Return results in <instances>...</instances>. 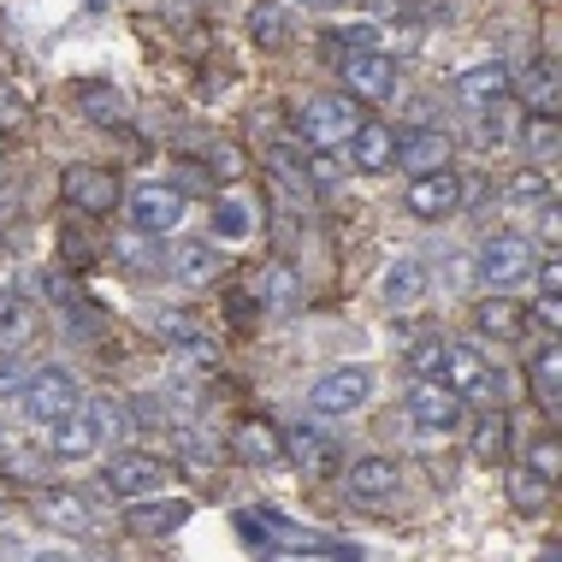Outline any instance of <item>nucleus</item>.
Returning a JSON list of instances; mask_svg holds the SVG:
<instances>
[{
  "mask_svg": "<svg viewBox=\"0 0 562 562\" xmlns=\"http://www.w3.org/2000/svg\"><path fill=\"white\" fill-rule=\"evenodd\" d=\"M83 408V385L71 368H42L30 373L24 385V415L36 420V427H59V420H71Z\"/></svg>",
  "mask_w": 562,
  "mask_h": 562,
  "instance_id": "nucleus-4",
  "label": "nucleus"
},
{
  "mask_svg": "<svg viewBox=\"0 0 562 562\" xmlns=\"http://www.w3.org/2000/svg\"><path fill=\"white\" fill-rule=\"evenodd\" d=\"M373 403V368L349 361V368H331L308 385V408L314 415H356V408Z\"/></svg>",
  "mask_w": 562,
  "mask_h": 562,
  "instance_id": "nucleus-6",
  "label": "nucleus"
},
{
  "mask_svg": "<svg viewBox=\"0 0 562 562\" xmlns=\"http://www.w3.org/2000/svg\"><path fill=\"white\" fill-rule=\"evenodd\" d=\"M397 166H408V178H420V172H438V166H450V136L438 131V125L397 131Z\"/></svg>",
  "mask_w": 562,
  "mask_h": 562,
  "instance_id": "nucleus-19",
  "label": "nucleus"
},
{
  "mask_svg": "<svg viewBox=\"0 0 562 562\" xmlns=\"http://www.w3.org/2000/svg\"><path fill=\"white\" fill-rule=\"evenodd\" d=\"M148 331H155L160 344H172L184 361H195V368H220V344L202 338V326H195L190 314H178V308H148Z\"/></svg>",
  "mask_w": 562,
  "mask_h": 562,
  "instance_id": "nucleus-11",
  "label": "nucleus"
},
{
  "mask_svg": "<svg viewBox=\"0 0 562 562\" xmlns=\"http://www.w3.org/2000/svg\"><path fill=\"white\" fill-rule=\"evenodd\" d=\"M344 485H349V497L356 504H385V497H397V485H403V474H397V462L391 456H379V450H368V456H356V462L344 468Z\"/></svg>",
  "mask_w": 562,
  "mask_h": 562,
  "instance_id": "nucleus-14",
  "label": "nucleus"
},
{
  "mask_svg": "<svg viewBox=\"0 0 562 562\" xmlns=\"http://www.w3.org/2000/svg\"><path fill=\"white\" fill-rule=\"evenodd\" d=\"M101 438H95V420H89V408H78L71 420H59V427H48V456H59V462H83V456H95Z\"/></svg>",
  "mask_w": 562,
  "mask_h": 562,
  "instance_id": "nucleus-25",
  "label": "nucleus"
},
{
  "mask_svg": "<svg viewBox=\"0 0 562 562\" xmlns=\"http://www.w3.org/2000/svg\"><path fill=\"white\" fill-rule=\"evenodd\" d=\"M403 361H408V373H415V379H438V361H445V338H438V331L415 338V344L403 349Z\"/></svg>",
  "mask_w": 562,
  "mask_h": 562,
  "instance_id": "nucleus-37",
  "label": "nucleus"
},
{
  "mask_svg": "<svg viewBox=\"0 0 562 562\" xmlns=\"http://www.w3.org/2000/svg\"><path fill=\"white\" fill-rule=\"evenodd\" d=\"M551 485H557V480H544L539 468H527V462H521V468L509 474V504H515V509H527V515H539L544 504H551Z\"/></svg>",
  "mask_w": 562,
  "mask_h": 562,
  "instance_id": "nucleus-33",
  "label": "nucleus"
},
{
  "mask_svg": "<svg viewBox=\"0 0 562 562\" xmlns=\"http://www.w3.org/2000/svg\"><path fill=\"white\" fill-rule=\"evenodd\" d=\"M296 131H302V143L308 148H344L349 136L361 131V101L349 95H338V89H331V95H308L302 101V113H296Z\"/></svg>",
  "mask_w": 562,
  "mask_h": 562,
  "instance_id": "nucleus-2",
  "label": "nucleus"
},
{
  "mask_svg": "<svg viewBox=\"0 0 562 562\" xmlns=\"http://www.w3.org/2000/svg\"><path fill=\"white\" fill-rule=\"evenodd\" d=\"M344 89L356 101H391V95H397V59H391L385 48L344 54Z\"/></svg>",
  "mask_w": 562,
  "mask_h": 562,
  "instance_id": "nucleus-10",
  "label": "nucleus"
},
{
  "mask_svg": "<svg viewBox=\"0 0 562 562\" xmlns=\"http://www.w3.org/2000/svg\"><path fill=\"white\" fill-rule=\"evenodd\" d=\"M349 166L356 172H391L397 166V131L391 125H373V119H361V131L349 136Z\"/></svg>",
  "mask_w": 562,
  "mask_h": 562,
  "instance_id": "nucleus-22",
  "label": "nucleus"
},
{
  "mask_svg": "<svg viewBox=\"0 0 562 562\" xmlns=\"http://www.w3.org/2000/svg\"><path fill=\"white\" fill-rule=\"evenodd\" d=\"M36 468H42V456H36V450H7V474H19V480H42Z\"/></svg>",
  "mask_w": 562,
  "mask_h": 562,
  "instance_id": "nucleus-43",
  "label": "nucleus"
},
{
  "mask_svg": "<svg viewBox=\"0 0 562 562\" xmlns=\"http://www.w3.org/2000/svg\"><path fill=\"white\" fill-rule=\"evenodd\" d=\"M527 321H539L544 331H557V326H562V296L539 291V302H533V308H527Z\"/></svg>",
  "mask_w": 562,
  "mask_h": 562,
  "instance_id": "nucleus-42",
  "label": "nucleus"
},
{
  "mask_svg": "<svg viewBox=\"0 0 562 562\" xmlns=\"http://www.w3.org/2000/svg\"><path fill=\"white\" fill-rule=\"evenodd\" d=\"M468 450H474L480 462H504L509 456V420L497 415V408H485V415L474 420V432H468Z\"/></svg>",
  "mask_w": 562,
  "mask_h": 562,
  "instance_id": "nucleus-30",
  "label": "nucleus"
},
{
  "mask_svg": "<svg viewBox=\"0 0 562 562\" xmlns=\"http://www.w3.org/2000/svg\"><path fill=\"white\" fill-rule=\"evenodd\" d=\"M557 143H562L557 113H527V119H521V148H527V155L551 160V155H557Z\"/></svg>",
  "mask_w": 562,
  "mask_h": 562,
  "instance_id": "nucleus-35",
  "label": "nucleus"
},
{
  "mask_svg": "<svg viewBox=\"0 0 562 562\" xmlns=\"http://www.w3.org/2000/svg\"><path fill=\"white\" fill-rule=\"evenodd\" d=\"M24 385H30L24 356H19V349H7V356H0V397H24Z\"/></svg>",
  "mask_w": 562,
  "mask_h": 562,
  "instance_id": "nucleus-40",
  "label": "nucleus"
},
{
  "mask_svg": "<svg viewBox=\"0 0 562 562\" xmlns=\"http://www.w3.org/2000/svg\"><path fill=\"white\" fill-rule=\"evenodd\" d=\"M261 232V207H255L249 190H225L214 202V237L220 243H249Z\"/></svg>",
  "mask_w": 562,
  "mask_h": 562,
  "instance_id": "nucleus-24",
  "label": "nucleus"
},
{
  "mask_svg": "<svg viewBox=\"0 0 562 562\" xmlns=\"http://www.w3.org/2000/svg\"><path fill=\"white\" fill-rule=\"evenodd\" d=\"M78 108H83V119H95V125H125V95H119L113 83H83Z\"/></svg>",
  "mask_w": 562,
  "mask_h": 562,
  "instance_id": "nucleus-32",
  "label": "nucleus"
},
{
  "mask_svg": "<svg viewBox=\"0 0 562 562\" xmlns=\"http://www.w3.org/2000/svg\"><path fill=\"white\" fill-rule=\"evenodd\" d=\"M474 326H480V338H497V344H515V338H527V331H533V321H527V302H515L504 291L480 302Z\"/></svg>",
  "mask_w": 562,
  "mask_h": 562,
  "instance_id": "nucleus-21",
  "label": "nucleus"
},
{
  "mask_svg": "<svg viewBox=\"0 0 562 562\" xmlns=\"http://www.w3.org/2000/svg\"><path fill=\"white\" fill-rule=\"evenodd\" d=\"M166 272H172L178 284H214L225 272V255L207 237H178L172 255H166Z\"/></svg>",
  "mask_w": 562,
  "mask_h": 562,
  "instance_id": "nucleus-17",
  "label": "nucleus"
},
{
  "mask_svg": "<svg viewBox=\"0 0 562 562\" xmlns=\"http://www.w3.org/2000/svg\"><path fill=\"white\" fill-rule=\"evenodd\" d=\"M59 195H66L78 214L89 220H108L119 202H125V184H119L113 166H95V160H71L66 172H59Z\"/></svg>",
  "mask_w": 562,
  "mask_h": 562,
  "instance_id": "nucleus-3",
  "label": "nucleus"
},
{
  "mask_svg": "<svg viewBox=\"0 0 562 562\" xmlns=\"http://www.w3.org/2000/svg\"><path fill=\"white\" fill-rule=\"evenodd\" d=\"M249 36H255V48H291L296 42V19H291V7L284 0H261V7L249 12Z\"/></svg>",
  "mask_w": 562,
  "mask_h": 562,
  "instance_id": "nucleus-27",
  "label": "nucleus"
},
{
  "mask_svg": "<svg viewBox=\"0 0 562 562\" xmlns=\"http://www.w3.org/2000/svg\"><path fill=\"white\" fill-rule=\"evenodd\" d=\"M89 420H95V438H101V445H125V438L136 432V408H125L119 397L89 403Z\"/></svg>",
  "mask_w": 562,
  "mask_h": 562,
  "instance_id": "nucleus-31",
  "label": "nucleus"
},
{
  "mask_svg": "<svg viewBox=\"0 0 562 562\" xmlns=\"http://www.w3.org/2000/svg\"><path fill=\"white\" fill-rule=\"evenodd\" d=\"M284 456H291L296 474H308V480L338 474V438H331L326 427H314V420H296V427L284 432Z\"/></svg>",
  "mask_w": 562,
  "mask_h": 562,
  "instance_id": "nucleus-12",
  "label": "nucleus"
},
{
  "mask_svg": "<svg viewBox=\"0 0 562 562\" xmlns=\"http://www.w3.org/2000/svg\"><path fill=\"white\" fill-rule=\"evenodd\" d=\"M527 468H539L544 480H557V474H562V462H557V438H539V445L527 450Z\"/></svg>",
  "mask_w": 562,
  "mask_h": 562,
  "instance_id": "nucleus-41",
  "label": "nucleus"
},
{
  "mask_svg": "<svg viewBox=\"0 0 562 562\" xmlns=\"http://www.w3.org/2000/svg\"><path fill=\"white\" fill-rule=\"evenodd\" d=\"M533 279H539V291L562 296V267H557V261H539V272H533Z\"/></svg>",
  "mask_w": 562,
  "mask_h": 562,
  "instance_id": "nucleus-46",
  "label": "nucleus"
},
{
  "mask_svg": "<svg viewBox=\"0 0 562 562\" xmlns=\"http://www.w3.org/2000/svg\"><path fill=\"white\" fill-rule=\"evenodd\" d=\"M190 515H195L190 497H160V492H155V497H143V504H131L125 521H131L136 539H172L178 527L190 521Z\"/></svg>",
  "mask_w": 562,
  "mask_h": 562,
  "instance_id": "nucleus-16",
  "label": "nucleus"
},
{
  "mask_svg": "<svg viewBox=\"0 0 562 562\" xmlns=\"http://www.w3.org/2000/svg\"><path fill=\"white\" fill-rule=\"evenodd\" d=\"M521 89H527V95H521V101H527V113H557V101H562V95H557V66H551V59H539V66L527 71V83H521Z\"/></svg>",
  "mask_w": 562,
  "mask_h": 562,
  "instance_id": "nucleus-34",
  "label": "nucleus"
},
{
  "mask_svg": "<svg viewBox=\"0 0 562 562\" xmlns=\"http://www.w3.org/2000/svg\"><path fill=\"white\" fill-rule=\"evenodd\" d=\"M432 291V279H427V267L415 261V255H403V261H391L385 272H379V302H385L391 314H408V308H420Z\"/></svg>",
  "mask_w": 562,
  "mask_h": 562,
  "instance_id": "nucleus-15",
  "label": "nucleus"
},
{
  "mask_svg": "<svg viewBox=\"0 0 562 562\" xmlns=\"http://www.w3.org/2000/svg\"><path fill=\"white\" fill-rule=\"evenodd\" d=\"M456 95L468 101V108H504L515 95V71L504 59H485V66H468L462 78H456Z\"/></svg>",
  "mask_w": 562,
  "mask_h": 562,
  "instance_id": "nucleus-18",
  "label": "nucleus"
},
{
  "mask_svg": "<svg viewBox=\"0 0 562 562\" xmlns=\"http://www.w3.org/2000/svg\"><path fill=\"white\" fill-rule=\"evenodd\" d=\"M291 12H349L356 0H284Z\"/></svg>",
  "mask_w": 562,
  "mask_h": 562,
  "instance_id": "nucleus-45",
  "label": "nucleus"
},
{
  "mask_svg": "<svg viewBox=\"0 0 562 562\" xmlns=\"http://www.w3.org/2000/svg\"><path fill=\"white\" fill-rule=\"evenodd\" d=\"M557 202V178L544 172V166H521V172L509 178V207H551Z\"/></svg>",
  "mask_w": 562,
  "mask_h": 562,
  "instance_id": "nucleus-29",
  "label": "nucleus"
},
{
  "mask_svg": "<svg viewBox=\"0 0 562 562\" xmlns=\"http://www.w3.org/2000/svg\"><path fill=\"white\" fill-rule=\"evenodd\" d=\"M24 338H30V314H24V302L12 296L7 314H0V349H24Z\"/></svg>",
  "mask_w": 562,
  "mask_h": 562,
  "instance_id": "nucleus-39",
  "label": "nucleus"
},
{
  "mask_svg": "<svg viewBox=\"0 0 562 562\" xmlns=\"http://www.w3.org/2000/svg\"><path fill=\"white\" fill-rule=\"evenodd\" d=\"M101 485H108L119 504H143V497H155L166 485V468L148 450H119L108 462V474H101Z\"/></svg>",
  "mask_w": 562,
  "mask_h": 562,
  "instance_id": "nucleus-9",
  "label": "nucleus"
},
{
  "mask_svg": "<svg viewBox=\"0 0 562 562\" xmlns=\"http://www.w3.org/2000/svg\"><path fill=\"white\" fill-rule=\"evenodd\" d=\"M36 515H42V527H54V533H66V539H89V533H95V515H89V504L78 492H42Z\"/></svg>",
  "mask_w": 562,
  "mask_h": 562,
  "instance_id": "nucleus-23",
  "label": "nucleus"
},
{
  "mask_svg": "<svg viewBox=\"0 0 562 562\" xmlns=\"http://www.w3.org/2000/svg\"><path fill=\"white\" fill-rule=\"evenodd\" d=\"M59 249H66V261H71V267H83L89 255H95V243H83V232H66V243H59Z\"/></svg>",
  "mask_w": 562,
  "mask_h": 562,
  "instance_id": "nucleus-44",
  "label": "nucleus"
},
{
  "mask_svg": "<svg viewBox=\"0 0 562 562\" xmlns=\"http://www.w3.org/2000/svg\"><path fill=\"white\" fill-rule=\"evenodd\" d=\"M533 272H539V243L521 237V232L485 237L480 255H474V279L492 284V296L497 291H515V284H533Z\"/></svg>",
  "mask_w": 562,
  "mask_h": 562,
  "instance_id": "nucleus-1",
  "label": "nucleus"
},
{
  "mask_svg": "<svg viewBox=\"0 0 562 562\" xmlns=\"http://www.w3.org/2000/svg\"><path fill=\"white\" fill-rule=\"evenodd\" d=\"M527 379H533L539 408L557 420V415H562V349H557V338L539 344V356H533V368H527Z\"/></svg>",
  "mask_w": 562,
  "mask_h": 562,
  "instance_id": "nucleus-26",
  "label": "nucleus"
},
{
  "mask_svg": "<svg viewBox=\"0 0 562 562\" xmlns=\"http://www.w3.org/2000/svg\"><path fill=\"white\" fill-rule=\"evenodd\" d=\"M0 160H7V131H0Z\"/></svg>",
  "mask_w": 562,
  "mask_h": 562,
  "instance_id": "nucleus-48",
  "label": "nucleus"
},
{
  "mask_svg": "<svg viewBox=\"0 0 562 562\" xmlns=\"http://www.w3.org/2000/svg\"><path fill=\"white\" fill-rule=\"evenodd\" d=\"M30 562H78V557H71V551H36Z\"/></svg>",
  "mask_w": 562,
  "mask_h": 562,
  "instance_id": "nucleus-47",
  "label": "nucleus"
},
{
  "mask_svg": "<svg viewBox=\"0 0 562 562\" xmlns=\"http://www.w3.org/2000/svg\"><path fill=\"white\" fill-rule=\"evenodd\" d=\"M232 456H243L249 468H279L284 462V432L272 427V420L249 415V420H237V427H232Z\"/></svg>",
  "mask_w": 562,
  "mask_h": 562,
  "instance_id": "nucleus-20",
  "label": "nucleus"
},
{
  "mask_svg": "<svg viewBox=\"0 0 562 562\" xmlns=\"http://www.w3.org/2000/svg\"><path fill=\"white\" fill-rule=\"evenodd\" d=\"M462 415H468L462 391H450L445 379H415V391H408V420H415L420 432L445 438V432L462 427Z\"/></svg>",
  "mask_w": 562,
  "mask_h": 562,
  "instance_id": "nucleus-8",
  "label": "nucleus"
},
{
  "mask_svg": "<svg viewBox=\"0 0 562 562\" xmlns=\"http://www.w3.org/2000/svg\"><path fill=\"white\" fill-rule=\"evenodd\" d=\"M255 296H261V308L267 314H291V308H302V279H296V267H267L261 272V284H255Z\"/></svg>",
  "mask_w": 562,
  "mask_h": 562,
  "instance_id": "nucleus-28",
  "label": "nucleus"
},
{
  "mask_svg": "<svg viewBox=\"0 0 562 562\" xmlns=\"http://www.w3.org/2000/svg\"><path fill=\"white\" fill-rule=\"evenodd\" d=\"M438 379H445L450 391H462V397H474V403H497V368L485 361L480 344H445Z\"/></svg>",
  "mask_w": 562,
  "mask_h": 562,
  "instance_id": "nucleus-7",
  "label": "nucleus"
},
{
  "mask_svg": "<svg viewBox=\"0 0 562 562\" xmlns=\"http://www.w3.org/2000/svg\"><path fill=\"white\" fill-rule=\"evenodd\" d=\"M178 450H184V462H195V468H214L220 462V445H214V438H207L202 427H178Z\"/></svg>",
  "mask_w": 562,
  "mask_h": 562,
  "instance_id": "nucleus-38",
  "label": "nucleus"
},
{
  "mask_svg": "<svg viewBox=\"0 0 562 562\" xmlns=\"http://www.w3.org/2000/svg\"><path fill=\"white\" fill-rule=\"evenodd\" d=\"M456 207H462V178H456L450 166L408 178V214L415 220H450Z\"/></svg>",
  "mask_w": 562,
  "mask_h": 562,
  "instance_id": "nucleus-13",
  "label": "nucleus"
},
{
  "mask_svg": "<svg viewBox=\"0 0 562 562\" xmlns=\"http://www.w3.org/2000/svg\"><path fill=\"white\" fill-rule=\"evenodd\" d=\"M302 178H308L314 190H338V184H344L338 148H308V160H302Z\"/></svg>",
  "mask_w": 562,
  "mask_h": 562,
  "instance_id": "nucleus-36",
  "label": "nucleus"
},
{
  "mask_svg": "<svg viewBox=\"0 0 562 562\" xmlns=\"http://www.w3.org/2000/svg\"><path fill=\"white\" fill-rule=\"evenodd\" d=\"M119 207L131 214V232H136V237H166L178 220H184V190L148 178V184H131Z\"/></svg>",
  "mask_w": 562,
  "mask_h": 562,
  "instance_id": "nucleus-5",
  "label": "nucleus"
}]
</instances>
